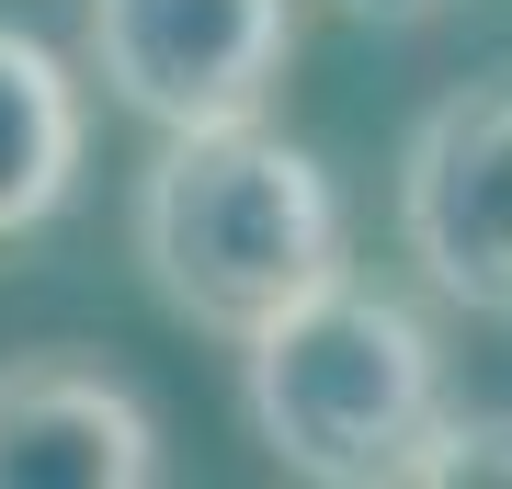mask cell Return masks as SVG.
<instances>
[{"instance_id":"ba28073f","label":"cell","mask_w":512,"mask_h":489,"mask_svg":"<svg viewBox=\"0 0 512 489\" xmlns=\"http://www.w3.org/2000/svg\"><path fill=\"white\" fill-rule=\"evenodd\" d=\"M342 12H353V23H433L444 0H342Z\"/></svg>"},{"instance_id":"7a4b0ae2","label":"cell","mask_w":512,"mask_h":489,"mask_svg":"<svg viewBox=\"0 0 512 489\" xmlns=\"http://www.w3.org/2000/svg\"><path fill=\"white\" fill-rule=\"evenodd\" d=\"M239 410L262 455L319 489H410L444 421V353L387 285L330 273L239 342Z\"/></svg>"},{"instance_id":"277c9868","label":"cell","mask_w":512,"mask_h":489,"mask_svg":"<svg viewBox=\"0 0 512 489\" xmlns=\"http://www.w3.org/2000/svg\"><path fill=\"white\" fill-rule=\"evenodd\" d=\"M399 239L421 285L512 319V91H456L399 148Z\"/></svg>"},{"instance_id":"52a82bcc","label":"cell","mask_w":512,"mask_h":489,"mask_svg":"<svg viewBox=\"0 0 512 489\" xmlns=\"http://www.w3.org/2000/svg\"><path fill=\"white\" fill-rule=\"evenodd\" d=\"M410 489H512V410H444Z\"/></svg>"},{"instance_id":"8992f818","label":"cell","mask_w":512,"mask_h":489,"mask_svg":"<svg viewBox=\"0 0 512 489\" xmlns=\"http://www.w3.org/2000/svg\"><path fill=\"white\" fill-rule=\"evenodd\" d=\"M80 137H92V114H80L69 57L0 23V251H12V239H35L57 205H69Z\"/></svg>"},{"instance_id":"3957f363","label":"cell","mask_w":512,"mask_h":489,"mask_svg":"<svg viewBox=\"0 0 512 489\" xmlns=\"http://www.w3.org/2000/svg\"><path fill=\"white\" fill-rule=\"evenodd\" d=\"M80 46L92 80L160 137L251 126L285 91L296 0H80Z\"/></svg>"},{"instance_id":"5b68a950","label":"cell","mask_w":512,"mask_h":489,"mask_svg":"<svg viewBox=\"0 0 512 489\" xmlns=\"http://www.w3.org/2000/svg\"><path fill=\"white\" fill-rule=\"evenodd\" d=\"M160 421L126 376L80 353H12L0 364V489H148Z\"/></svg>"},{"instance_id":"6da1fadb","label":"cell","mask_w":512,"mask_h":489,"mask_svg":"<svg viewBox=\"0 0 512 489\" xmlns=\"http://www.w3.org/2000/svg\"><path fill=\"white\" fill-rule=\"evenodd\" d=\"M137 262L171 319L251 342L262 319H285L308 285L342 273V194L262 114L160 137V160L137 182Z\"/></svg>"}]
</instances>
